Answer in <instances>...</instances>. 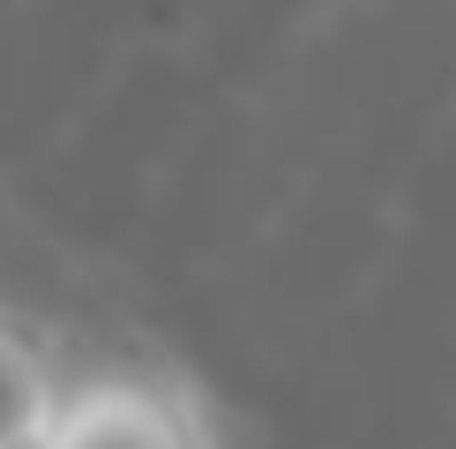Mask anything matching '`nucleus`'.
Instances as JSON below:
<instances>
[{
    "mask_svg": "<svg viewBox=\"0 0 456 449\" xmlns=\"http://www.w3.org/2000/svg\"><path fill=\"white\" fill-rule=\"evenodd\" d=\"M45 449H217L202 397L165 367H98L61 382Z\"/></svg>",
    "mask_w": 456,
    "mask_h": 449,
    "instance_id": "f257e3e1",
    "label": "nucleus"
},
{
    "mask_svg": "<svg viewBox=\"0 0 456 449\" xmlns=\"http://www.w3.org/2000/svg\"><path fill=\"white\" fill-rule=\"evenodd\" d=\"M53 397H61V374H53L45 345H37L30 330H15L8 314H0V442L45 435Z\"/></svg>",
    "mask_w": 456,
    "mask_h": 449,
    "instance_id": "f03ea898",
    "label": "nucleus"
},
{
    "mask_svg": "<svg viewBox=\"0 0 456 449\" xmlns=\"http://www.w3.org/2000/svg\"><path fill=\"white\" fill-rule=\"evenodd\" d=\"M0 449H45V435H23V442H0Z\"/></svg>",
    "mask_w": 456,
    "mask_h": 449,
    "instance_id": "7ed1b4c3",
    "label": "nucleus"
}]
</instances>
